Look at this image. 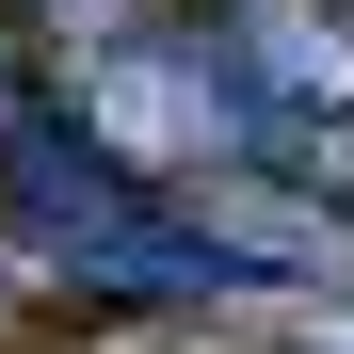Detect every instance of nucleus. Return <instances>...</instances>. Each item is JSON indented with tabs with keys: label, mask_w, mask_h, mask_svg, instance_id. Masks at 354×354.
Listing matches in <instances>:
<instances>
[{
	"label": "nucleus",
	"mask_w": 354,
	"mask_h": 354,
	"mask_svg": "<svg viewBox=\"0 0 354 354\" xmlns=\"http://www.w3.org/2000/svg\"><path fill=\"white\" fill-rule=\"evenodd\" d=\"M32 17H129V0H32Z\"/></svg>",
	"instance_id": "1"
}]
</instances>
